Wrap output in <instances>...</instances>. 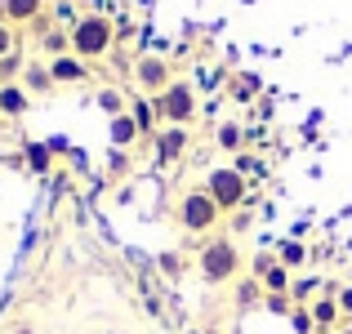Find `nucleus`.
<instances>
[{
	"label": "nucleus",
	"instance_id": "4",
	"mask_svg": "<svg viewBox=\"0 0 352 334\" xmlns=\"http://www.w3.org/2000/svg\"><path fill=\"white\" fill-rule=\"evenodd\" d=\"M201 188L210 192V201H214L223 214H236L241 205H254V201H250V179H241L232 165H214Z\"/></svg>",
	"mask_w": 352,
	"mask_h": 334
},
{
	"label": "nucleus",
	"instance_id": "19",
	"mask_svg": "<svg viewBox=\"0 0 352 334\" xmlns=\"http://www.w3.org/2000/svg\"><path fill=\"white\" fill-rule=\"evenodd\" d=\"M214 143L223 147V152H241V147H245V125H236V120H223V125L214 129Z\"/></svg>",
	"mask_w": 352,
	"mask_h": 334
},
{
	"label": "nucleus",
	"instance_id": "31",
	"mask_svg": "<svg viewBox=\"0 0 352 334\" xmlns=\"http://www.w3.org/2000/svg\"><path fill=\"white\" fill-rule=\"evenodd\" d=\"M0 120H5V116H0Z\"/></svg>",
	"mask_w": 352,
	"mask_h": 334
},
{
	"label": "nucleus",
	"instance_id": "9",
	"mask_svg": "<svg viewBox=\"0 0 352 334\" xmlns=\"http://www.w3.org/2000/svg\"><path fill=\"white\" fill-rule=\"evenodd\" d=\"M129 116H134V125H138V134L143 138H156L161 134V111H156V98H147V94H138L134 103H129Z\"/></svg>",
	"mask_w": 352,
	"mask_h": 334
},
{
	"label": "nucleus",
	"instance_id": "13",
	"mask_svg": "<svg viewBox=\"0 0 352 334\" xmlns=\"http://www.w3.org/2000/svg\"><path fill=\"white\" fill-rule=\"evenodd\" d=\"M18 85H23L27 89V94H54V89H58V85H54V76H50V63H27V67H23V76H18Z\"/></svg>",
	"mask_w": 352,
	"mask_h": 334
},
{
	"label": "nucleus",
	"instance_id": "25",
	"mask_svg": "<svg viewBox=\"0 0 352 334\" xmlns=\"http://www.w3.org/2000/svg\"><path fill=\"white\" fill-rule=\"evenodd\" d=\"M258 299H263V285H258L254 276L236 281V303H241V308H250V303H258Z\"/></svg>",
	"mask_w": 352,
	"mask_h": 334
},
{
	"label": "nucleus",
	"instance_id": "14",
	"mask_svg": "<svg viewBox=\"0 0 352 334\" xmlns=\"http://www.w3.org/2000/svg\"><path fill=\"white\" fill-rule=\"evenodd\" d=\"M0 9H5V23H9V27H18V23L32 27L36 18L45 14V0H5Z\"/></svg>",
	"mask_w": 352,
	"mask_h": 334
},
{
	"label": "nucleus",
	"instance_id": "17",
	"mask_svg": "<svg viewBox=\"0 0 352 334\" xmlns=\"http://www.w3.org/2000/svg\"><path fill=\"white\" fill-rule=\"evenodd\" d=\"M41 41V54H45V63L50 58H58V54H72V36H67V27H50L45 36H36Z\"/></svg>",
	"mask_w": 352,
	"mask_h": 334
},
{
	"label": "nucleus",
	"instance_id": "18",
	"mask_svg": "<svg viewBox=\"0 0 352 334\" xmlns=\"http://www.w3.org/2000/svg\"><path fill=\"white\" fill-rule=\"evenodd\" d=\"M23 161H27V170H32V174H50L54 170V147L50 143H27L23 147Z\"/></svg>",
	"mask_w": 352,
	"mask_h": 334
},
{
	"label": "nucleus",
	"instance_id": "26",
	"mask_svg": "<svg viewBox=\"0 0 352 334\" xmlns=\"http://www.w3.org/2000/svg\"><path fill=\"white\" fill-rule=\"evenodd\" d=\"M156 267H161V272L170 276V281H179V276H183V267H188V263H183V254H174V249H165V254L156 258Z\"/></svg>",
	"mask_w": 352,
	"mask_h": 334
},
{
	"label": "nucleus",
	"instance_id": "11",
	"mask_svg": "<svg viewBox=\"0 0 352 334\" xmlns=\"http://www.w3.org/2000/svg\"><path fill=\"white\" fill-rule=\"evenodd\" d=\"M27 111H32V94H27L23 85H0V116L5 120H23Z\"/></svg>",
	"mask_w": 352,
	"mask_h": 334
},
{
	"label": "nucleus",
	"instance_id": "1",
	"mask_svg": "<svg viewBox=\"0 0 352 334\" xmlns=\"http://www.w3.org/2000/svg\"><path fill=\"white\" fill-rule=\"evenodd\" d=\"M241 267H245V258H241L236 241L228 236H210L206 245L197 249V272L206 285H232L241 281Z\"/></svg>",
	"mask_w": 352,
	"mask_h": 334
},
{
	"label": "nucleus",
	"instance_id": "16",
	"mask_svg": "<svg viewBox=\"0 0 352 334\" xmlns=\"http://www.w3.org/2000/svg\"><path fill=\"white\" fill-rule=\"evenodd\" d=\"M276 263H281V267H290V272L308 267V245H303L299 236H285L281 245H276Z\"/></svg>",
	"mask_w": 352,
	"mask_h": 334
},
{
	"label": "nucleus",
	"instance_id": "8",
	"mask_svg": "<svg viewBox=\"0 0 352 334\" xmlns=\"http://www.w3.org/2000/svg\"><path fill=\"white\" fill-rule=\"evenodd\" d=\"M308 312H312V326H317V334H330L344 321V312H339V299H335V290H326V294H317V299L308 303Z\"/></svg>",
	"mask_w": 352,
	"mask_h": 334
},
{
	"label": "nucleus",
	"instance_id": "27",
	"mask_svg": "<svg viewBox=\"0 0 352 334\" xmlns=\"http://www.w3.org/2000/svg\"><path fill=\"white\" fill-rule=\"evenodd\" d=\"M290 330H294V334H317V326H312V312L294 303V312H290Z\"/></svg>",
	"mask_w": 352,
	"mask_h": 334
},
{
	"label": "nucleus",
	"instance_id": "15",
	"mask_svg": "<svg viewBox=\"0 0 352 334\" xmlns=\"http://www.w3.org/2000/svg\"><path fill=\"white\" fill-rule=\"evenodd\" d=\"M258 94H263V80H258L254 71H236V76L228 80V98H232V103H254Z\"/></svg>",
	"mask_w": 352,
	"mask_h": 334
},
{
	"label": "nucleus",
	"instance_id": "12",
	"mask_svg": "<svg viewBox=\"0 0 352 334\" xmlns=\"http://www.w3.org/2000/svg\"><path fill=\"white\" fill-rule=\"evenodd\" d=\"M183 152H188V125H165L156 134V156L161 161H179Z\"/></svg>",
	"mask_w": 352,
	"mask_h": 334
},
{
	"label": "nucleus",
	"instance_id": "29",
	"mask_svg": "<svg viewBox=\"0 0 352 334\" xmlns=\"http://www.w3.org/2000/svg\"><path fill=\"white\" fill-rule=\"evenodd\" d=\"M14 49H18V32L5 23V18H0V58H5V54H14Z\"/></svg>",
	"mask_w": 352,
	"mask_h": 334
},
{
	"label": "nucleus",
	"instance_id": "10",
	"mask_svg": "<svg viewBox=\"0 0 352 334\" xmlns=\"http://www.w3.org/2000/svg\"><path fill=\"white\" fill-rule=\"evenodd\" d=\"M138 138H143V134H138V125H134V116H129V111H120V116H107V143H112V147L129 152Z\"/></svg>",
	"mask_w": 352,
	"mask_h": 334
},
{
	"label": "nucleus",
	"instance_id": "5",
	"mask_svg": "<svg viewBox=\"0 0 352 334\" xmlns=\"http://www.w3.org/2000/svg\"><path fill=\"white\" fill-rule=\"evenodd\" d=\"M156 111H161V125H192L201 111V98L188 80H174L165 94H156Z\"/></svg>",
	"mask_w": 352,
	"mask_h": 334
},
{
	"label": "nucleus",
	"instance_id": "24",
	"mask_svg": "<svg viewBox=\"0 0 352 334\" xmlns=\"http://www.w3.org/2000/svg\"><path fill=\"white\" fill-rule=\"evenodd\" d=\"M232 170L241 174V179H263V161H258V156H250V152H236Z\"/></svg>",
	"mask_w": 352,
	"mask_h": 334
},
{
	"label": "nucleus",
	"instance_id": "3",
	"mask_svg": "<svg viewBox=\"0 0 352 334\" xmlns=\"http://www.w3.org/2000/svg\"><path fill=\"white\" fill-rule=\"evenodd\" d=\"M174 223H179L183 232H192V236H210V232L223 223V210L210 201L206 188H188L174 201Z\"/></svg>",
	"mask_w": 352,
	"mask_h": 334
},
{
	"label": "nucleus",
	"instance_id": "21",
	"mask_svg": "<svg viewBox=\"0 0 352 334\" xmlns=\"http://www.w3.org/2000/svg\"><path fill=\"white\" fill-rule=\"evenodd\" d=\"M129 170H134L129 152H120V147H112V152H107V179H112V183H120V179H129Z\"/></svg>",
	"mask_w": 352,
	"mask_h": 334
},
{
	"label": "nucleus",
	"instance_id": "28",
	"mask_svg": "<svg viewBox=\"0 0 352 334\" xmlns=\"http://www.w3.org/2000/svg\"><path fill=\"white\" fill-rule=\"evenodd\" d=\"M272 267H276V254H254V263H250V276H254V281H263Z\"/></svg>",
	"mask_w": 352,
	"mask_h": 334
},
{
	"label": "nucleus",
	"instance_id": "23",
	"mask_svg": "<svg viewBox=\"0 0 352 334\" xmlns=\"http://www.w3.org/2000/svg\"><path fill=\"white\" fill-rule=\"evenodd\" d=\"M98 107L107 111V116H120V111H129V103H125V94H120V89H98Z\"/></svg>",
	"mask_w": 352,
	"mask_h": 334
},
{
	"label": "nucleus",
	"instance_id": "30",
	"mask_svg": "<svg viewBox=\"0 0 352 334\" xmlns=\"http://www.w3.org/2000/svg\"><path fill=\"white\" fill-rule=\"evenodd\" d=\"M335 299H339V312H344V317H352V285H344V290H335Z\"/></svg>",
	"mask_w": 352,
	"mask_h": 334
},
{
	"label": "nucleus",
	"instance_id": "20",
	"mask_svg": "<svg viewBox=\"0 0 352 334\" xmlns=\"http://www.w3.org/2000/svg\"><path fill=\"white\" fill-rule=\"evenodd\" d=\"M258 285H263V294H290V290H294V272L276 263V267H272V272H267Z\"/></svg>",
	"mask_w": 352,
	"mask_h": 334
},
{
	"label": "nucleus",
	"instance_id": "22",
	"mask_svg": "<svg viewBox=\"0 0 352 334\" xmlns=\"http://www.w3.org/2000/svg\"><path fill=\"white\" fill-rule=\"evenodd\" d=\"M23 67H27V58H23V54H5V58H0V85H14V80L18 76H23Z\"/></svg>",
	"mask_w": 352,
	"mask_h": 334
},
{
	"label": "nucleus",
	"instance_id": "7",
	"mask_svg": "<svg viewBox=\"0 0 352 334\" xmlns=\"http://www.w3.org/2000/svg\"><path fill=\"white\" fill-rule=\"evenodd\" d=\"M50 76H54V85H85L94 71H89V63L76 58V54H58V58H50Z\"/></svg>",
	"mask_w": 352,
	"mask_h": 334
},
{
	"label": "nucleus",
	"instance_id": "2",
	"mask_svg": "<svg viewBox=\"0 0 352 334\" xmlns=\"http://www.w3.org/2000/svg\"><path fill=\"white\" fill-rule=\"evenodd\" d=\"M67 36H72V54H76V58L98 63V58H107L112 45H116V23L107 14H80L76 23L67 27Z\"/></svg>",
	"mask_w": 352,
	"mask_h": 334
},
{
	"label": "nucleus",
	"instance_id": "6",
	"mask_svg": "<svg viewBox=\"0 0 352 334\" xmlns=\"http://www.w3.org/2000/svg\"><path fill=\"white\" fill-rule=\"evenodd\" d=\"M134 85L143 89V94H165V89L174 85V71H170V63L161 58V54H143V58L134 63Z\"/></svg>",
	"mask_w": 352,
	"mask_h": 334
}]
</instances>
